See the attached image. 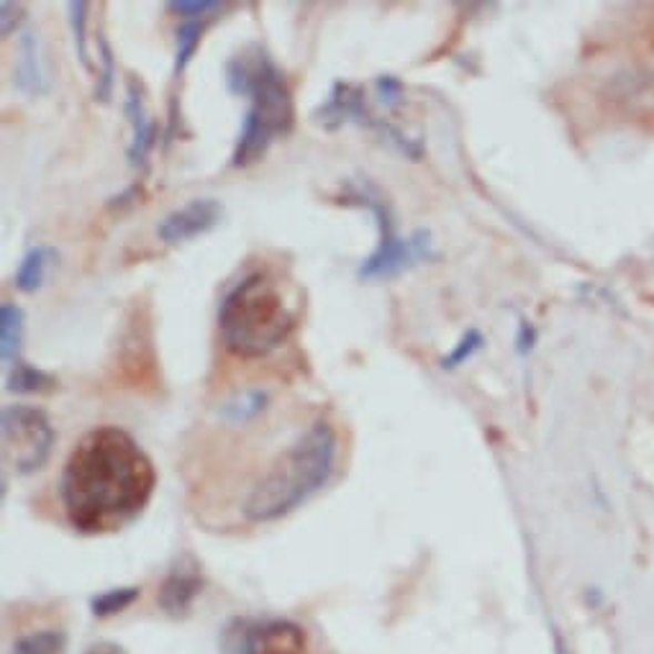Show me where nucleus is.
<instances>
[{"label":"nucleus","mask_w":654,"mask_h":654,"mask_svg":"<svg viewBox=\"0 0 654 654\" xmlns=\"http://www.w3.org/2000/svg\"><path fill=\"white\" fill-rule=\"evenodd\" d=\"M267 392L265 390H244L242 396H236L232 403L224 408V416L234 423H247L255 419L257 413L265 411Z\"/></svg>","instance_id":"a211bd4d"},{"label":"nucleus","mask_w":654,"mask_h":654,"mask_svg":"<svg viewBox=\"0 0 654 654\" xmlns=\"http://www.w3.org/2000/svg\"><path fill=\"white\" fill-rule=\"evenodd\" d=\"M314 119L326 129H339L341 124H347V121H359V124H365L367 111L362 88L337 83L331 88L326 103L314 113Z\"/></svg>","instance_id":"9d476101"},{"label":"nucleus","mask_w":654,"mask_h":654,"mask_svg":"<svg viewBox=\"0 0 654 654\" xmlns=\"http://www.w3.org/2000/svg\"><path fill=\"white\" fill-rule=\"evenodd\" d=\"M88 3H70V19H72V31H75V47H78V57L80 62L85 64V70H93V64H90V57H88V37H85V29H88Z\"/></svg>","instance_id":"412c9836"},{"label":"nucleus","mask_w":654,"mask_h":654,"mask_svg":"<svg viewBox=\"0 0 654 654\" xmlns=\"http://www.w3.org/2000/svg\"><path fill=\"white\" fill-rule=\"evenodd\" d=\"M482 345H486L482 334L478 329H470L468 334H462V339L457 341V347L441 359V367H444V370H454V367L464 365L472 355H476V351H480Z\"/></svg>","instance_id":"6ab92c4d"},{"label":"nucleus","mask_w":654,"mask_h":654,"mask_svg":"<svg viewBox=\"0 0 654 654\" xmlns=\"http://www.w3.org/2000/svg\"><path fill=\"white\" fill-rule=\"evenodd\" d=\"M101 62H103V70L98 72L101 83H98L95 98L98 101H109L111 85H113V57H111V47H109V42H105V39H101Z\"/></svg>","instance_id":"5701e85b"},{"label":"nucleus","mask_w":654,"mask_h":654,"mask_svg":"<svg viewBox=\"0 0 654 654\" xmlns=\"http://www.w3.org/2000/svg\"><path fill=\"white\" fill-rule=\"evenodd\" d=\"M85 654H126V652H124V647H119V644L101 642V644H95V647H90Z\"/></svg>","instance_id":"bb28decb"},{"label":"nucleus","mask_w":654,"mask_h":654,"mask_svg":"<svg viewBox=\"0 0 654 654\" xmlns=\"http://www.w3.org/2000/svg\"><path fill=\"white\" fill-rule=\"evenodd\" d=\"M534 339H537V331L531 329V326L527 324V321H521V326H519V351L521 355H527V351L534 347Z\"/></svg>","instance_id":"a878e982"},{"label":"nucleus","mask_w":654,"mask_h":654,"mask_svg":"<svg viewBox=\"0 0 654 654\" xmlns=\"http://www.w3.org/2000/svg\"><path fill=\"white\" fill-rule=\"evenodd\" d=\"M11 654H64V634L60 629L29 632L13 642Z\"/></svg>","instance_id":"f3484780"},{"label":"nucleus","mask_w":654,"mask_h":654,"mask_svg":"<svg viewBox=\"0 0 654 654\" xmlns=\"http://www.w3.org/2000/svg\"><path fill=\"white\" fill-rule=\"evenodd\" d=\"M0 13H3V16H0V19H3V27H0V31H3V37H8L23 21V6L21 3H8V0H6V3L0 6Z\"/></svg>","instance_id":"393cba45"},{"label":"nucleus","mask_w":654,"mask_h":654,"mask_svg":"<svg viewBox=\"0 0 654 654\" xmlns=\"http://www.w3.org/2000/svg\"><path fill=\"white\" fill-rule=\"evenodd\" d=\"M211 19H193V21H185L183 27L177 29V39H175V64H173V72L180 75L187 68V62L193 60L195 49H198L201 39H203V31H206Z\"/></svg>","instance_id":"dca6fc26"},{"label":"nucleus","mask_w":654,"mask_h":654,"mask_svg":"<svg viewBox=\"0 0 654 654\" xmlns=\"http://www.w3.org/2000/svg\"><path fill=\"white\" fill-rule=\"evenodd\" d=\"M167 8L173 13H180L185 21L193 19H211V13L218 11L221 3H214V0H175V3H167Z\"/></svg>","instance_id":"4be33fe9"},{"label":"nucleus","mask_w":654,"mask_h":654,"mask_svg":"<svg viewBox=\"0 0 654 654\" xmlns=\"http://www.w3.org/2000/svg\"><path fill=\"white\" fill-rule=\"evenodd\" d=\"M339 437L329 421L318 419L290 441L269 462L242 501V519L247 523H273L304 505L310 495L329 486L337 470Z\"/></svg>","instance_id":"f03ea898"},{"label":"nucleus","mask_w":654,"mask_h":654,"mask_svg":"<svg viewBox=\"0 0 654 654\" xmlns=\"http://www.w3.org/2000/svg\"><path fill=\"white\" fill-rule=\"evenodd\" d=\"M157 470L129 431L98 427L78 441L60 480L68 523L78 534H111L150 505Z\"/></svg>","instance_id":"f257e3e1"},{"label":"nucleus","mask_w":654,"mask_h":654,"mask_svg":"<svg viewBox=\"0 0 654 654\" xmlns=\"http://www.w3.org/2000/svg\"><path fill=\"white\" fill-rule=\"evenodd\" d=\"M136 595H139L136 587H116V591L103 593L101 599L93 601V613L95 616H111V613H119L126 606H131Z\"/></svg>","instance_id":"aec40b11"},{"label":"nucleus","mask_w":654,"mask_h":654,"mask_svg":"<svg viewBox=\"0 0 654 654\" xmlns=\"http://www.w3.org/2000/svg\"><path fill=\"white\" fill-rule=\"evenodd\" d=\"M357 201L372 211V216L378 218V232H380L378 249H375L372 255L362 262V267H359V277H362V280H386V277H392L398 275L400 269H406L411 262L429 257V236L423 242H416L419 239V234H416V239L403 242L396 234L390 206L382 201L378 187L365 183L357 191Z\"/></svg>","instance_id":"423d86ee"},{"label":"nucleus","mask_w":654,"mask_h":654,"mask_svg":"<svg viewBox=\"0 0 654 654\" xmlns=\"http://www.w3.org/2000/svg\"><path fill=\"white\" fill-rule=\"evenodd\" d=\"M57 386V380L52 375L39 370L34 365H27V362H16L11 365V372H8L6 378V388L11 392H47Z\"/></svg>","instance_id":"2eb2a0df"},{"label":"nucleus","mask_w":654,"mask_h":654,"mask_svg":"<svg viewBox=\"0 0 654 654\" xmlns=\"http://www.w3.org/2000/svg\"><path fill=\"white\" fill-rule=\"evenodd\" d=\"M224 654H310V636L290 619H236L221 640Z\"/></svg>","instance_id":"0eeeda50"},{"label":"nucleus","mask_w":654,"mask_h":654,"mask_svg":"<svg viewBox=\"0 0 654 654\" xmlns=\"http://www.w3.org/2000/svg\"><path fill=\"white\" fill-rule=\"evenodd\" d=\"M296 310L280 283L267 273L242 277L218 308L221 339L242 359H259L275 351L296 329Z\"/></svg>","instance_id":"20e7f679"},{"label":"nucleus","mask_w":654,"mask_h":654,"mask_svg":"<svg viewBox=\"0 0 654 654\" xmlns=\"http://www.w3.org/2000/svg\"><path fill=\"white\" fill-rule=\"evenodd\" d=\"M226 85L236 95H247L252 105L236 139L232 165L247 167L262 160L275 136L288 134L296 119L290 88L280 68L262 47H249L226 64Z\"/></svg>","instance_id":"7ed1b4c3"},{"label":"nucleus","mask_w":654,"mask_h":654,"mask_svg":"<svg viewBox=\"0 0 654 654\" xmlns=\"http://www.w3.org/2000/svg\"><path fill=\"white\" fill-rule=\"evenodd\" d=\"M221 214H224V208H221L218 201L195 198L191 203H185L183 208H177L173 214L162 218L157 234L165 244L191 242L195 236L208 234L221 221Z\"/></svg>","instance_id":"6e6552de"},{"label":"nucleus","mask_w":654,"mask_h":654,"mask_svg":"<svg viewBox=\"0 0 654 654\" xmlns=\"http://www.w3.org/2000/svg\"><path fill=\"white\" fill-rule=\"evenodd\" d=\"M23 341V310L16 304L0 306V357L3 362H16Z\"/></svg>","instance_id":"4468645a"},{"label":"nucleus","mask_w":654,"mask_h":654,"mask_svg":"<svg viewBox=\"0 0 654 654\" xmlns=\"http://www.w3.org/2000/svg\"><path fill=\"white\" fill-rule=\"evenodd\" d=\"M57 259L52 247H34L16 269V288L21 293H37L47 280V269Z\"/></svg>","instance_id":"ddd939ff"},{"label":"nucleus","mask_w":654,"mask_h":654,"mask_svg":"<svg viewBox=\"0 0 654 654\" xmlns=\"http://www.w3.org/2000/svg\"><path fill=\"white\" fill-rule=\"evenodd\" d=\"M16 83L21 90L31 95H39L47 90V72L42 68V57H39V42L34 34H27L21 42V64L16 70Z\"/></svg>","instance_id":"9b49d317"},{"label":"nucleus","mask_w":654,"mask_h":654,"mask_svg":"<svg viewBox=\"0 0 654 654\" xmlns=\"http://www.w3.org/2000/svg\"><path fill=\"white\" fill-rule=\"evenodd\" d=\"M124 113L131 124V144H129V162L136 170L146 167V157H150L154 139H157V124L146 116L144 111V98L142 90H139L136 80H129L126 85V103H124Z\"/></svg>","instance_id":"1a4fd4ad"},{"label":"nucleus","mask_w":654,"mask_h":654,"mask_svg":"<svg viewBox=\"0 0 654 654\" xmlns=\"http://www.w3.org/2000/svg\"><path fill=\"white\" fill-rule=\"evenodd\" d=\"M201 591V578L195 568L173 570L162 585V606L167 611H185Z\"/></svg>","instance_id":"f8f14e48"},{"label":"nucleus","mask_w":654,"mask_h":654,"mask_svg":"<svg viewBox=\"0 0 654 654\" xmlns=\"http://www.w3.org/2000/svg\"><path fill=\"white\" fill-rule=\"evenodd\" d=\"M378 95L388 109H392V105H398L400 98H403V85H400V80H396L392 75H382L378 78Z\"/></svg>","instance_id":"b1692460"},{"label":"nucleus","mask_w":654,"mask_h":654,"mask_svg":"<svg viewBox=\"0 0 654 654\" xmlns=\"http://www.w3.org/2000/svg\"><path fill=\"white\" fill-rule=\"evenodd\" d=\"M54 427L37 406L16 403L3 408V457L16 472L42 470L54 449Z\"/></svg>","instance_id":"39448f33"}]
</instances>
